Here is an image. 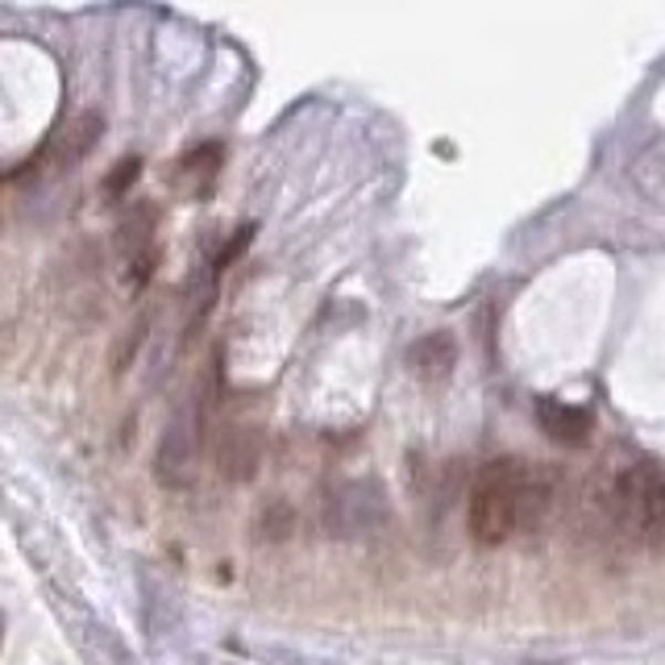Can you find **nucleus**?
<instances>
[{"mask_svg":"<svg viewBox=\"0 0 665 665\" xmlns=\"http://www.w3.org/2000/svg\"><path fill=\"white\" fill-rule=\"evenodd\" d=\"M524 487H529V470L516 458H495L478 470L466 508V524L478 545H503L512 532H520Z\"/></svg>","mask_w":665,"mask_h":665,"instance_id":"f257e3e1","label":"nucleus"},{"mask_svg":"<svg viewBox=\"0 0 665 665\" xmlns=\"http://www.w3.org/2000/svg\"><path fill=\"white\" fill-rule=\"evenodd\" d=\"M615 520L641 545H662L665 541V475L653 461H636L620 475V482H615Z\"/></svg>","mask_w":665,"mask_h":665,"instance_id":"f03ea898","label":"nucleus"},{"mask_svg":"<svg viewBox=\"0 0 665 665\" xmlns=\"http://www.w3.org/2000/svg\"><path fill=\"white\" fill-rule=\"evenodd\" d=\"M387 524V491L378 478H350L324 499V529L333 537H371Z\"/></svg>","mask_w":665,"mask_h":665,"instance_id":"7ed1b4c3","label":"nucleus"},{"mask_svg":"<svg viewBox=\"0 0 665 665\" xmlns=\"http://www.w3.org/2000/svg\"><path fill=\"white\" fill-rule=\"evenodd\" d=\"M46 599H51L59 624L67 628V636L75 641V648L84 653L87 662L92 665H125V645L117 641V632L108 628V624H101L84 599L67 595V591L51 579H46Z\"/></svg>","mask_w":665,"mask_h":665,"instance_id":"20e7f679","label":"nucleus"},{"mask_svg":"<svg viewBox=\"0 0 665 665\" xmlns=\"http://www.w3.org/2000/svg\"><path fill=\"white\" fill-rule=\"evenodd\" d=\"M196 466H200V404H184L158 441L154 475L167 491H188L196 482Z\"/></svg>","mask_w":665,"mask_h":665,"instance_id":"39448f33","label":"nucleus"},{"mask_svg":"<svg viewBox=\"0 0 665 665\" xmlns=\"http://www.w3.org/2000/svg\"><path fill=\"white\" fill-rule=\"evenodd\" d=\"M154 229H158V208L154 205H142L134 208L125 221L117 225V250L125 258V279H129V288L142 291L150 283L154 267H158V241H154Z\"/></svg>","mask_w":665,"mask_h":665,"instance_id":"423d86ee","label":"nucleus"},{"mask_svg":"<svg viewBox=\"0 0 665 665\" xmlns=\"http://www.w3.org/2000/svg\"><path fill=\"white\" fill-rule=\"evenodd\" d=\"M537 425L553 445H565V449H582L595 433V416L586 408H574V404H562V399H537Z\"/></svg>","mask_w":665,"mask_h":665,"instance_id":"0eeeda50","label":"nucleus"},{"mask_svg":"<svg viewBox=\"0 0 665 665\" xmlns=\"http://www.w3.org/2000/svg\"><path fill=\"white\" fill-rule=\"evenodd\" d=\"M221 163H225L221 142H205V146H196V150H188L172 167V188L179 191L184 200H200V196H208V188L217 184Z\"/></svg>","mask_w":665,"mask_h":665,"instance_id":"6e6552de","label":"nucleus"},{"mask_svg":"<svg viewBox=\"0 0 665 665\" xmlns=\"http://www.w3.org/2000/svg\"><path fill=\"white\" fill-rule=\"evenodd\" d=\"M101 134H104L101 113H80V117L67 121V125L51 137V146H46V167H51V172H71V167L96 146V137Z\"/></svg>","mask_w":665,"mask_h":665,"instance_id":"1a4fd4ad","label":"nucleus"},{"mask_svg":"<svg viewBox=\"0 0 665 665\" xmlns=\"http://www.w3.org/2000/svg\"><path fill=\"white\" fill-rule=\"evenodd\" d=\"M258 461H262V437L258 428L246 425H229L217 441V466H221L225 478L233 482H250L258 475Z\"/></svg>","mask_w":665,"mask_h":665,"instance_id":"9d476101","label":"nucleus"},{"mask_svg":"<svg viewBox=\"0 0 665 665\" xmlns=\"http://www.w3.org/2000/svg\"><path fill=\"white\" fill-rule=\"evenodd\" d=\"M408 366L420 383H445L458 366V337L454 333H425L420 342H412Z\"/></svg>","mask_w":665,"mask_h":665,"instance_id":"9b49d317","label":"nucleus"},{"mask_svg":"<svg viewBox=\"0 0 665 665\" xmlns=\"http://www.w3.org/2000/svg\"><path fill=\"white\" fill-rule=\"evenodd\" d=\"M295 532V512H291L288 499H271L262 516H258V537H267V541H283Z\"/></svg>","mask_w":665,"mask_h":665,"instance_id":"f8f14e48","label":"nucleus"},{"mask_svg":"<svg viewBox=\"0 0 665 665\" xmlns=\"http://www.w3.org/2000/svg\"><path fill=\"white\" fill-rule=\"evenodd\" d=\"M137 175H142V158H137V154H125L117 167L108 172V179H104V196L121 200V196H125V191L137 184Z\"/></svg>","mask_w":665,"mask_h":665,"instance_id":"ddd939ff","label":"nucleus"},{"mask_svg":"<svg viewBox=\"0 0 665 665\" xmlns=\"http://www.w3.org/2000/svg\"><path fill=\"white\" fill-rule=\"evenodd\" d=\"M0 645H4V615H0Z\"/></svg>","mask_w":665,"mask_h":665,"instance_id":"4468645a","label":"nucleus"}]
</instances>
